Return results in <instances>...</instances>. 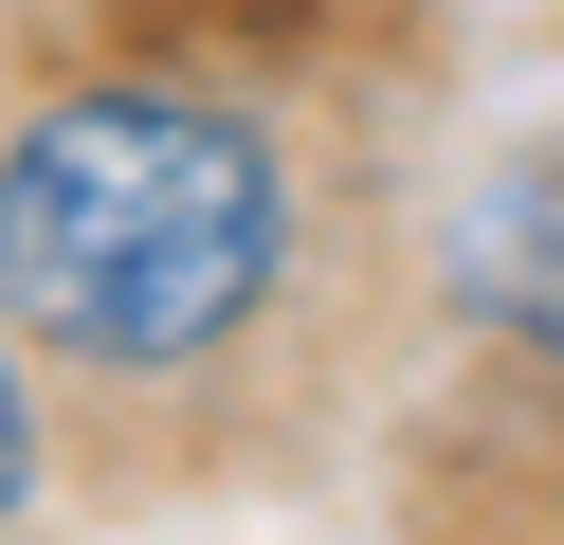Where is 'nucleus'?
I'll return each mask as SVG.
<instances>
[{
    "label": "nucleus",
    "mask_w": 564,
    "mask_h": 545,
    "mask_svg": "<svg viewBox=\"0 0 564 545\" xmlns=\"http://www.w3.org/2000/svg\"><path fill=\"white\" fill-rule=\"evenodd\" d=\"M19 509H37V346L0 327V527H19Z\"/></svg>",
    "instance_id": "nucleus-2"
},
{
    "label": "nucleus",
    "mask_w": 564,
    "mask_h": 545,
    "mask_svg": "<svg viewBox=\"0 0 564 545\" xmlns=\"http://www.w3.org/2000/svg\"><path fill=\"white\" fill-rule=\"evenodd\" d=\"M310 291L292 145L237 91L91 73L0 145V327L74 418H237L256 346Z\"/></svg>",
    "instance_id": "nucleus-1"
}]
</instances>
